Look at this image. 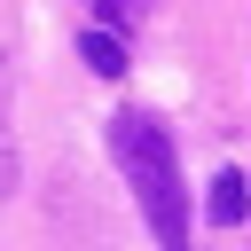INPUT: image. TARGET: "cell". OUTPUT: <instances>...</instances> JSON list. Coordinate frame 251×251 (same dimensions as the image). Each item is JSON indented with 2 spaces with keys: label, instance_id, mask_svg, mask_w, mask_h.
<instances>
[{
  "label": "cell",
  "instance_id": "obj_2",
  "mask_svg": "<svg viewBox=\"0 0 251 251\" xmlns=\"http://www.w3.org/2000/svg\"><path fill=\"white\" fill-rule=\"evenodd\" d=\"M204 220H212V227H243V220H251V180H243L235 165L212 180V196H204Z\"/></svg>",
  "mask_w": 251,
  "mask_h": 251
},
{
  "label": "cell",
  "instance_id": "obj_3",
  "mask_svg": "<svg viewBox=\"0 0 251 251\" xmlns=\"http://www.w3.org/2000/svg\"><path fill=\"white\" fill-rule=\"evenodd\" d=\"M78 55H86V71H102V78H126V39H118L110 24L78 31Z\"/></svg>",
  "mask_w": 251,
  "mask_h": 251
},
{
  "label": "cell",
  "instance_id": "obj_5",
  "mask_svg": "<svg viewBox=\"0 0 251 251\" xmlns=\"http://www.w3.org/2000/svg\"><path fill=\"white\" fill-rule=\"evenodd\" d=\"M94 16H102L110 31H133V24L149 16V0H94Z\"/></svg>",
  "mask_w": 251,
  "mask_h": 251
},
{
  "label": "cell",
  "instance_id": "obj_1",
  "mask_svg": "<svg viewBox=\"0 0 251 251\" xmlns=\"http://www.w3.org/2000/svg\"><path fill=\"white\" fill-rule=\"evenodd\" d=\"M110 157H118L126 188L141 196V212L157 227V251H188V188H180V165H173V133L149 110H118L110 118Z\"/></svg>",
  "mask_w": 251,
  "mask_h": 251
},
{
  "label": "cell",
  "instance_id": "obj_4",
  "mask_svg": "<svg viewBox=\"0 0 251 251\" xmlns=\"http://www.w3.org/2000/svg\"><path fill=\"white\" fill-rule=\"evenodd\" d=\"M16 188V141H8V63H0V196Z\"/></svg>",
  "mask_w": 251,
  "mask_h": 251
}]
</instances>
